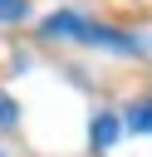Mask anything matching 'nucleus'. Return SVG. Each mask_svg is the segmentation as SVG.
Segmentation results:
<instances>
[{"instance_id":"nucleus-1","label":"nucleus","mask_w":152,"mask_h":157,"mask_svg":"<svg viewBox=\"0 0 152 157\" xmlns=\"http://www.w3.org/2000/svg\"><path fill=\"white\" fill-rule=\"evenodd\" d=\"M44 34H49V39H83V44H98V49H113V54H142V44H137L132 34L108 29V25H93V20L74 15V10L49 15V20H44Z\"/></svg>"},{"instance_id":"nucleus-2","label":"nucleus","mask_w":152,"mask_h":157,"mask_svg":"<svg viewBox=\"0 0 152 157\" xmlns=\"http://www.w3.org/2000/svg\"><path fill=\"white\" fill-rule=\"evenodd\" d=\"M113 137H118V118H113V113H103V118L93 123V147H108Z\"/></svg>"},{"instance_id":"nucleus-3","label":"nucleus","mask_w":152,"mask_h":157,"mask_svg":"<svg viewBox=\"0 0 152 157\" xmlns=\"http://www.w3.org/2000/svg\"><path fill=\"white\" fill-rule=\"evenodd\" d=\"M127 128L132 132H152V108H132L127 113Z\"/></svg>"},{"instance_id":"nucleus-4","label":"nucleus","mask_w":152,"mask_h":157,"mask_svg":"<svg viewBox=\"0 0 152 157\" xmlns=\"http://www.w3.org/2000/svg\"><path fill=\"white\" fill-rule=\"evenodd\" d=\"M0 20H25V0H0Z\"/></svg>"},{"instance_id":"nucleus-5","label":"nucleus","mask_w":152,"mask_h":157,"mask_svg":"<svg viewBox=\"0 0 152 157\" xmlns=\"http://www.w3.org/2000/svg\"><path fill=\"white\" fill-rule=\"evenodd\" d=\"M20 123V113H15V103L10 98H0V128H15Z\"/></svg>"}]
</instances>
